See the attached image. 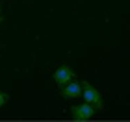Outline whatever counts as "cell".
Here are the masks:
<instances>
[{
  "label": "cell",
  "mask_w": 130,
  "mask_h": 122,
  "mask_svg": "<svg viewBox=\"0 0 130 122\" xmlns=\"http://www.w3.org/2000/svg\"><path fill=\"white\" fill-rule=\"evenodd\" d=\"M82 96H84V102L95 106L97 111H102V109H104L102 96H100V92L89 83V81H82Z\"/></svg>",
  "instance_id": "6da1fadb"
},
{
  "label": "cell",
  "mask_w": 130,
  "mask_h": 122,
  "mask_svg": "<svg viewBox=\"0 0 130 122\" xmlns=\"http://www.w3.org/2000/svg\"><path fill=\"white\" fill-rule=\"evenodd\" d=\"M60 94L65 100H76L82 96V83L76 80H71L69 83H65L63 87H60Z\"/></svg>",
  "instance_id": "3957f363"
},
{
  "label": "cell",
  "mask_w": 130,
  "mask_h": 122,
  "mask_svg": "<svg viewBox=\"0 0 130 122\" xmlns=\"http://www.w3.org/2000/svg\"><path fill=\"white\" fill-rule=\"evenodd\" d=\"M52 78H54L58 87H63L65 83H69L71 80H74V70L69 65H61V67H58L54 70V76Z\"/></svg>",
  "instance_id": "277c9868"
},
{
  "label": "cell",
  "mask_w": 130,
  "mask_h": 122,
  "mask_svg": "<svg viewBox=\"0 0 130 122\" xmlns=\"http://www.w3.org/2000/svg\"><path fill=\"white\" fill-rule=\"evenodd\" d=\"M8 102H9V94L4 92V91H0V107H4Z\"/></svg>",
  "instance_id": "5b68a950"
},
{
  "label": "cell",
  "mask_w": 130,
  "mask_h": 122,
  "mask_svg": "<svg viewBox=\"0 0 130 122\" xmlns=\"http://www.w3.org/2000/svg\"><path fill=\"white\" fill-rule=\"evenodd\" d=\"M95 113H97V107L91 106V104H87V102L74 104V106L71 107V117H73V120H76V122L91 120L95 117Z\"/></svg>",
  "instance_id": "7a4b0ae2"
},
{
  "label": "cell",
  "mask_w": 130,
  "mask_h": 122,
  "mask_svg": "<svg viewBox=\"0 0 130 122\" xmlns=\"http://www.w3.org/2000/svg\"><path fill=\"white\" fill-rule=\"evenodd\" d=\"M2 22H4V17H2V15H0V24H2Z\"/></svg>",
  "instance_id": "8992f818"
}]
</instances>
